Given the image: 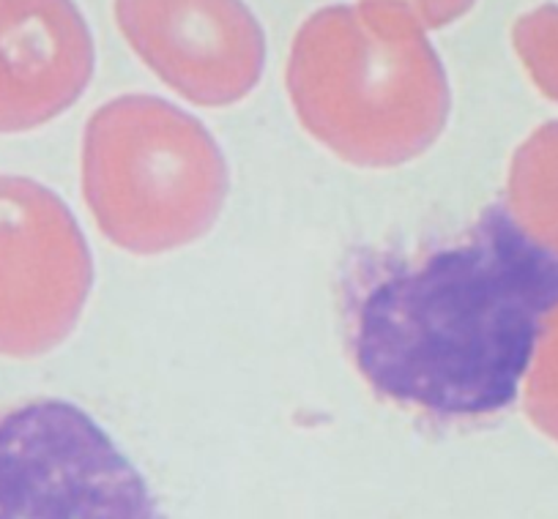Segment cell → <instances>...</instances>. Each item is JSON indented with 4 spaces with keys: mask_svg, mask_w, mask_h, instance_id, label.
I'll return each instance as SVG.
<instances>
[{
    "mask_svg": "<svg viewBox=\"0 0 558 519\" xmlns=\"http://www.w3.org/2000/svg\"><path fill=\"white\" fill-rule=\"evenodd\" d=\"M556 309L558 251L493 202L458 238L359 265L348 347L378 397L433 419H480L514 403Z\"/></svg>",
    "mask_w": 558,
    "mask_h": 519,
    "instance_id": "6da1fadb",
    "label": "cell"
},
{
    "mask_svg": "<svg viewBox=\"0 0 558 519\" xmlns=\"http://www.w3.org/2000/svg\"><path fill=\"white\" fill-rule=\"evenodd\" d=\"M85 191L112 244L157 255L211 227L228 195V164L197 118L154 96H129L90 121Z\"/></svg>",
    "mask_w": 558,
    "mask_h": 519,
    "instance_id": "7a4b0ae2",
    "label": "cell"
},
{
    "mask_svg": "<svg viewBox=\"0 0 558 519\" xmlns=\"http://www.w3.org/2000/svg\"><path fill=\"white\" fill-rule=\"evenodd\" d=\"M0 519H168L148 481L83 408L0 413Z\"/></svg>",
    "mask_w": 558,
    "mask_h": 519,
    "instance_id": "3957f363",
    "label": "cell"
}]
</instances>
